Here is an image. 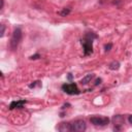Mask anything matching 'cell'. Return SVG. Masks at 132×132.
Masks as SVG:
<instances>
[{
	"label": "cell",
	"mask_w": 132,
	"mask_h": 132,
	"mask_svg": "<svg viewBox=\"0 0 132 132\" xmlns=\"http://www.w3.org/2000/svg\"><path fill=\"white\" fill-rule=\"evenodd\" d=\"M97 36L93 33H88L86 34L85 38L81 40V44L84 46V52H85V55H90L92 52H93V39L96 38Z\"/></svg>",
	"instance_id": "obj_1"
},
{
	"label": "cell",
	"mask_w": 132,
	"mask_h": 132,
	"mask_svg": "<svg viewBox=\"0 0 132 132\" xmlns=\"http://www.w3.org/2000/svg\"><path fill=\"white\" fill-rule=\"evenodd\" d=\"M21 39H22V31H21L20 28H16L12 33L10 43H9V46H10L11 51H15L18 48V45H19Z\"/></svg>",
	"instance_id": "obj_2"
},
{
	"label": "cell",
	"mask_w": 132,
	"mask_h": 132,
	"mask_svg": "<svg viewBox=\"0 0 132 132\" xmlns=\"http://www.w3.org/2000/svg\"><path fill=\"white\" fill-rule=\"evenodd\" d=\"M87 129L86 122L82 120H76L71 124V131L74 132H82Z\"/></svg>",
	"instance_id": "obj_3"
},
{
	"label": "cell",
	"mask_w": 132,
	"mask_h": 132,
	"mask_svg": "<svg viewBox=\"0 0 132 132\" xmlns=\"http://www.w3.org/2000/svg\"><path fill=\"white\" fill-rule=\"evenodd\" d=\"M62 89L65 93L69 94V95H76L79 94V90L77 89V86L75 84H65L62 86Z\"/></svg>",
	"instance_id": "obj_4"
},
{
	"label": "cell",
	"mask_w": 132,
	"mask_h": 132,
	"mask_svg": "<svg viewBox=\"0 0 132 132\" xmlns=\"http://www.w3.org/2000/svg\"><path fill=\"white\" fill-rule=\"evenodd\" d=\"M90 122L95 126H106L109 123V119L106 117H92Z\"/></svg>",
	"instance_id": "obj_5"
},
{
	"label": "cell",
	"mask_w": 132,
	"mask_h": 132,
	"mask_svg": "<svg viewBox=\"0 0 132 132\" xmlns=\"http://www.w3.org/2000/svg\"><path fill=\"white\" fill-rule=\"evenodd\" d=\"M24 104H26V100H19V101H12L9 105V109H13V108H22L24 106Z\"/></svg>",
	"instance_id": "obj_6"
},
{
	"label": "cell",
	"mask_w": 132,
	"mask_h": 132,
	"mask_svg": "<svg viewBox=\"0 0 132 132\" xmlns=\"http://www.w3.org/2000/svg\"><path fill=\"white\" fill-rule=\"evenodd\" d=\"M124 117L123 116H120V114H118V116H114L113 118H112V123L116 125V126H121V125H123L124 124Z\"/></svg>",
	"instance_id": "obj_7"
},
{
	"label": "cell",
	"mask_w": 132,
	"mask_h": 132,
	"mask_svg": "<svg viewBox=\"0 0 132 132\" xmlns=\"http://www.w3.org/2000/svg\"><path fill=\"white\" fill-rule=\"evenodd\" d=\"M58 129L62 132H66V131H71V124L69 123H61L60 126L58 127Z\"/></svg>",
	"instance_id": "obj_8"
},
{
	"label": "cell",
	"mask_w": 132,
	"mask_h": 132,
	"mask_svg": "<svg viewBox=\"0 0 132 132\" xmlns=\"http://www.w3.org/2000/svg\"><path fill=\"white\" fill-rule=\"evenodd\" d=\"M94 77V74H88V75H86L81 80H80V82L82 84V85H87V84H89L90 81H91V79Z\"/></svg>",
	"instance_id": "obj_9"
},
{
	"label": "cell",
	"mask_w": 132,
	"mask_h": 132,
	"mask_svg": "<svg viewBox=\"0 0 132 132\" xmlns=\"http://www.w3.org/2000/svg\"><path fill=\"white\" fill-rule=\"evenodd\" d=\"M108 68H109L110 70H118V69L120 68V63H119L118 61H113V62H111V63L109 64Z\"/></svg>",
	"instance_id": "obj_10"
},
{
	"label": "cell",
	"mask_w": 132,
	"mask_h": 132,
	"mask_svg": "<svg viewBox=\"0 0 132 132\" xmlns=\"http://www.w3.org/2000/svg\"><path fill=\"white\" fill-rule=\"evenodd\" d=\"M69 12H70V9H69V8H67V9H66V8H64L62 11H60V12H59V14H60L61 16H66L67 14H69Z\"/></svg>",
	"instance_id": "obj_11"
},
{
	"label": "cell",
	"mask_w": 132,
	"mask_h": 132,
	"mask_svg": "<svg viewBox=\"0 0 132 132\" xmlns=\"http://www.w3.org/2000/svg\"><path fill=\"white\" fill-rule=\"evenodd\" d=\"M4 31H5V26L2 24V25H1V31H0V36H1V37H3V35H4Z\"/></svg>",
	"instance_id": "obj_12"
},
{
	"label": "cell",
	"mask_w": 132,
	"mask_h": 132,
	"mask_svg": "<svg viewBox=\"0 0 132 132\" xmlns=\"http://www.w3.org/2000/svg\"><path fill=\"white\" fill-rule=\"evenodd\" d=\"M111 46H112V44H111V43H107V44H105V46H104V48H105V51L107 52V51H110V48H111Z\"/></svg>",
	"instance_id": "obj_13"
},
{
	"label": "cell",
	"mask_w": 132,
	"mask_h": 132,
	"mask_svg": "<svg viewBox=\"0 0 132 132\" xmlns=\"http://www.w3.org/2000/svg\"><path fill=\"white\" fill-rule=\"evenodd\" d=\"M39 58H40V55L39 54H36V55H33V56L30 57L31 60H36V59H39Z\"/></svg>",
	"instance_id": "obj_14"
},
{
	"label": "cell",
	"mask_w": 132,
	"mask_h": 132,
	"mask_svg": "<svg viewBox=\"0 0 132 132\" xmlns=\"http://www.w3.org/2000/svg\"><path fill=\"white\" fill-rule=\"evenodd\" d=\"M37 84H39V81H38V80H36V81H33L32 84H30V85H29V88H34V87H35Z\"/></svg>",
	"instance_id": "obj_15"
},
{
	"label": "cell",
	"mask_w": 132,
	"mask_h": 132,
	"mask_svg": "<svg viewBox=\"0 0 132 132\" xmlns=\"http://www.w3.org/2000/svg\"><path fill=\"white\" fill-rule=\"evenodd\" d=\"M128 121H129V123L132 125V116H129V118H128Z\"/></svg>",
	"instance_id": "obj_16"
},
{
	"label": "cell",
	"mask_w": 132,
	"mask_h": 132,
	"mask_svg": "<svg viewBox=\"0 0 132 132\" xmlns=\"http://www.w3.org/2000/svg\"><path fill=\"white\" fill-rule=\"evenodd\" d=\"M100 81H101V79L99 78V79H97L96 80V82H95V85H98V84H100Z\"/></svg>",
	"instance_id": "obj_17"
},
{
	"label": "cell",
	"mask_w": 132,
	"mask_h": 132,
	"mask_svg": "<svg viewBox=\"0 0 132 132\" xmlns=\"http://www.w3.org/2000/svg\"><path fill=\"white\" fill-rule=\"evenodd\" d=\"M68 78H69V79H71V78H72V75H71L70 73H69V75H68Z\"/></svg>",
	"instance_id": "obj_18"
}]
</instances>
